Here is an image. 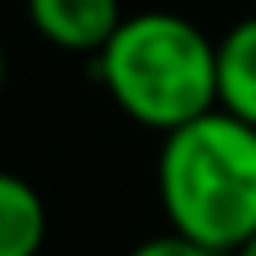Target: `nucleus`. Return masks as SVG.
Here are the masks:
<instances>
[{
	"instance_id": "nucleus-1",
	"label": "nucleus",
	"mask_w": 256,
	"mask_h": 256,
	"mask_svg": "<svg viewBox=\"0 0 256 256\" xmlns=\"http://www.w3.org/2000/svg\"><path fill=\"white\" fill-rule=\"evenodd\" d=\"M158 202L176 234L234 256L256 234V126L212 108L162 135Z\"/></svg>"
},
{
	"instance_id": "nucleus-4",
	"label": "nucleus",
	"mask_w": 256,
	"mask_h": 256,
	"mask_svg": "<svg viewBox=\"0 0 256 256\" xmlns=\"http://www.w3.org/2000/svg\"><path fill=\"white\" fill-rule=\"evenodd\" d=\"M216 108L256 126V18L234 22L216 40Z\"/></svg>"
},
{
	"instance_id": "nucleus-9",
	"label": "nucleus",
	"mask_w": 256,
	"mask_h": 256,
	"mask_svg": "<svg viewBox=\"0 0 256 256\" xmlns=\"http://www.w3.org/2000/svg\"><path fill=\"white\" fill-rule=\"evenodd\" d=\"M252 18H256V0H252Z\"/></svg>"
},
{
	"instance_id": "nucleus-8",
	"label": "nucleus",
	"mask_w": 256,
	"mask_h": 256,
	"mask_svg": "<svg viewBox=\"0 0 256 256\" xmlns=\"http://www.w3.org/2000/svg\"><path fill=\"white\" fill-rule=\"evenodd\" d=\"M234 256H256V234H252V238H248V243H243V248H238Z\"/></svg>"
},
{
	"instance_id": "nucleus-7",
	"label": "nucleus",
	"mask_w": 256,
	"mask_h": 256,
	"mask_svg": "<svg viewBox=\"0 0 256 256\" xmlns=\"http://www.w3.org/2000/svg\"><path fill=\"white\" fill-rule=\"evenodd\" d=\"M4 76H9V63H4V45H0V94H4Z\"/></svg>"
},
{
	"instance_id": "nucleus-2",
	"label": "nucleus",
	"mask_w": 256,
	"mask_h": 256,
	"mask_svg": "<svg viewBox=\"0 0 256 256\" xmlns=\"http://www.w3.org/2000/svg\"><path fill=\"white\" fill-rule=\"evenodd\" d=\"M94 68L112 104L158 135L216 108V40L180 14L148 9L122 18Z\"/></svg>"
},
{
	"instance_id": "nucleus-5",
	"label": "nucleus",
	"mask_w": 256,
	"mask_h": 256,
	"mask_svg": "<svg viewBox=\"0 0 256 256\" xmlns=\"http://www.w3.org/2000/svg\"><path fill=\"white\" fill-rule=\"evenodd\" d=\"M45 198L14 171H0V256H36L45 248Z\"/></svg>"
},
{
	"instance_id": "nucleus-3",
	"label": "nucleus",
	"mask_w": 256,
	"mask_h": 256,
	"mask_svg": "<svg viewBox=\"0 0 256 256\" xmlns=\"http://www.w3.org/2000/svg\"><path fill=\"white\" fill-rule=\"evenodd\" d=\"M27 18L50 45L68 54H99L126 14L122 0H27Z\"/></svg>"
},
{
	"instance_id": "nucleus-6",
	"label": "nucleus",
	"mask_w": 256,
	"mask_h": 256,
	"mask_svg": "<svg viewBox=\"0 0 256 256\" xmlns=\"http://www.w3.org/2000/svg\"><path fill=\"white\" fill-rule=\"evenodd\" d=\"M130 256H220V252H212V248H202V243H194V238L166 230V234H153V238L135 243Z\"/></svg>"
}]
</instances>
